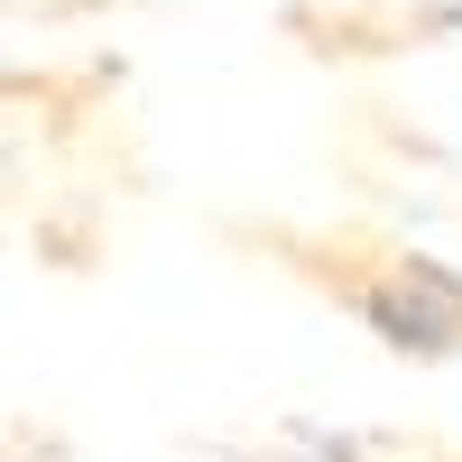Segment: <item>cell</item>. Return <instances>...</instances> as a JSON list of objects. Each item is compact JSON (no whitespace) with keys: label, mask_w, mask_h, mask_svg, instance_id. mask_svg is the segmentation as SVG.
I'll return each instance as SVG.
<instances>
[{"label":"cell","mask_w":462,"mask_h":462,"mask_svg":"<svg viewBox=\"0 0 462 462\" xmlns=\"http://www.w3.org/2000/svg\"><path fill=\"white\" fill-rule=\"evenodd\" d=\"M370 324L398 342V352H462V278L435 259H389V278H379L370 296Z\"/></svg>","instance_id":"obj_1"}]
</instances>
